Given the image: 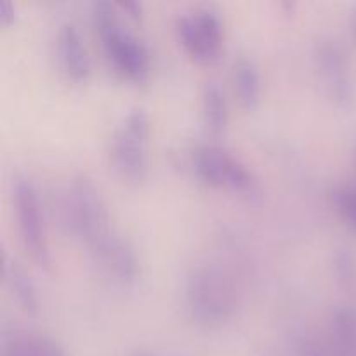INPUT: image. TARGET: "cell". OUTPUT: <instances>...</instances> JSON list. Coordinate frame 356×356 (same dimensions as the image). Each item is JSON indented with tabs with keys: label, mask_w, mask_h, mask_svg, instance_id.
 I'll return each instance as SVG.
<instances>
[{
	"label": "cell",
	"mask_w": 356,
	"mask_h": 356,
	"mask_svg": "<svg viewBox=\"0 0 356 356\" xmlns=\"http://www.w3.org/2000/svg\"><path fill=\"white\" fill-rule=\"evenodd\" d=\"M2 271L10 292L14 294L16 301L19 302L21 308L26 313L35 315V313L38 312V298L33 282L30 280V277L24 273V270L16 263V261H10L7 259V257L3 259Z\"/></svg>",
	"instance_id": "cell-11"
},
{
	"label": "cell",
	"mask_w": 356,
	"mask_h": 356,
	"mask_svg": "<svg viewBox=\"0 0 356 356\" xmlns=\"http://www.w3.org/2000/svg\"><path fill=\"white\" fill-rule=\"evenodd\" d=\"M334 200H336V205L339 207L341 214L356 228V190L343 188V190L336 191Z\"/></svg>",
	"instance_id": "cell-14"
},
{
	"label": "cell",
	"mask_w": 356,
	"mask_h": 356,
	"mask_svg": "<svg viewBox=\"0 0 356 356\" xmlns=\"http://www.w3.org/2000/svg\"><path fill=\"white\" fill-rule=\"evenodd\" d=\"M149 118L143 108H134L118 125L111 143L113 165L125 179L141 181L146 174Z\"/></svg>",
	"instance_id": "cell-4"
},
{
	"label": "cell",
	"mask_w": 356,
	"mask_h": 356,
	"mask_svg": "<svg viewBox=\"0 0 356 356\" xmlns=\"http://www.w3.org/2000/svg\"><path fill=\"white\" fill-rule=\"evenodd\" d=\"M233 80L236 92L245 108L252 110L261 99V76L252 59L238 58L233 65Z\"/></svg>",
	"instance_id": "cell-12"
},
{
	"label": "cell",
	"mask_w": 356,
	"mask_h": 356,
	"mask_svg": "<svg viewBox=\"0 0 356 356\" xmlns=\"http://www.w3.org/2000/svg\"><path fill=\"white\" fill-rule=\"evenodd\" d=\"M195 172L211 186H226L240 193H252L256 179L243 163L218 146H202L193 156Z\"/></svg>",
	"instance_id": "cell-6"
},
{
	"label": "cell",
	"mask_w": 356,
	"mask_h": 356,
	"mask_svg": "<svg viewBox=\"0 0 356 356\" xmlns=\"http://www.w3.org/2000/svg\"><path fill=\"white\" fill-rule=\"evenodd\" d=\"M355 30H356V19H355Z\"/></svg>",
	"instance_id": "cell-18"
},
{
	"label": "cell",
	"mask_w": 356,
	"mask_h": 356,
	"mask_svg": "<svg viewBox=\"0 0 356 356\" xmlns=\"http://www.w3.org/2000/svg\"><path fill=\"white\" fill-rule=\"evenodd\" d=\"M118 6H120L122 9L127 10V13L131 14L132 17L141 16V3H138V2H122V3H118Z\"/></svg>",
	"instance_id": "cell-17"
},
{
	"label": "cell",
	"mask_w": 356,
	"mask_h": 356,
	"mask_svg": "<svg viewBox=\"0 0 356 356\" xmlns=\"http://www.w3.org/2000/svg\"><path fill=\"white\" fill-rule=\"evenodd\" d=\"M13 193L21 242L38 266L49 268L47 240H45L44 218L40 214V202H38L37 191L30 179H26L24 176H16Z\"/></svg>",
	"instance_id": "cell-5"
},
{
	"label": "cell",
	"mask_w": 356,
	"mask_h": 356,
	"mask_svg": "<svg viewBox=\"0 0 356 356\" xmlns=\"http://www.w3.org/2000/svg\"><path fill=\"white\" fill-rule=\"evenodd\" d=\"M204 120L214 136L225 132L228 124V104L221 83L209 80L204 87Z\"/></svg>",
	"instance_id": "cell-13"
},
{
	"label": "cell",
	"mask_w": 356,
	"mask_h": 356,
	"mask_svg": "<svg viewBox=\"0 0 356 356\" xmlns=\"http://www.w3.org/2000/svg\"><path fill=\"white\" fill-rule=\"evenodd\" d=\"M58 54L63 70L68 79L83 82L89 76L90 63L86 49L82 45L79 31L72 23L61 24L58 31Z\"/></svg>",
	"instance_id": "cell-8"
},
{
	"label": "cell",
	"mask_w": 356,
	"mask_h": 356,
	"mask_svg": "<svg viewBox=\"0 0 356 356\" xmlns=\"http://www.w3.org/2000/svg\"><path fill=\"white\" fill-rule=\"evenodd\" d=\"M177 33L186 51L198 61L218 58L222 40V26L218 14L211 9L177 17Z\"/></svg>",
	"instance_id": "cell-7"
},
{
	"label": "cell",
	"mask_w": 356,
	"mask_h": 356,
	"mask_svg": "<svg viewBox=\"0 0 356 356\" xmlns=\"http://www.w3.org/2000/svg\"><path fill=\"white\" fill-rule=\"evenodd\" d=\"M351 261H350V254L346 252H339L336 256V270L337 275H339L341 280H350L351 278Z\"/></svg>",
	"instance_id": "cell-15"
},
{
	"label": "cell",
	"mask_w": 356,
	"mask_h": 356,
	"mask_svg": "<svg viewBox=\"0 0 356 356\" xmlns=\"http://www.w3.org/2000/svg\"><path fill=\"white\" fill-rule=\"evenodd\" d=\"M92 19L108 59L115 68L136 83L148 79L149 58L145 45L117 19L113 6L104 0L92 3Z\"/></svg>",
	"instance_id": "cell-2"
},
{
	"label": "cell",
	"mask_w": 356,
	"mask_h": 356,
	"mask_svg": "<svg viewBox=\"0 0 356 356\" xmlns=\"http://www.w3.org/2000/svg\"><path fill=\"white\" fill-rule=\"evenodd\" d=\"M65 214L72 232L86 242L97 259H103L117 236L110 228V218L99 191L86 176L73 177L70 183Z\"/></svg>",
	"instance_id": "cell-1"
},
{
	"label": "cell",
	"mask_w": 356,
	"mask_h": 356,
	"mask_svg": "<svg viewBox=\"0 0 356 356\" xmlns=\"http://www.w3.org/2000/svg\"><path fill=\"white\" fill-rule=\"evenodd\" d=\"M16 17V7L10 0H0V24H10Z\"/></svg>",
	"instance_id": "cell-16"
},
{
	"label": "cell",
	"mask_w": 356,
	"mask_h": 356,
	"mask_svg": "<svg viewBox=\"0 0 356 356\" xmlns=\"http://www.w3.org/2000/svg\"><path fill=\"white\" fill-rule=\"evenodd\" d=\"M186 306L202 325H219L235 312V289L219 270L200 266L188 277Z\"/></svg>",
	"instance_id": "cell-3"
},
{
	"label": "cell",
	"mask_w": 356,
	"mask_h": 356,
	"mask_svg": "<svg viewBox=\"0 0 356 356\" xmlns=\"http://www.w3.org/2000/svg\"><path fill=\"white\" fill-rule=\"evenodd\" d=\"M101 263L120 284H134L138 278V257L127 240L117 236Z\"/></svg>",
	"instance_id": "cell-10"
},
{
	"label": "cell",
	"mask_w": 356,
	"mask_h": 356,
	"mask_svg": "<svg viewBox=\"0 0 356 356\" xmlns=\"http://www.w3.org/2000/svg\"><path fill=\"white\" fill-rule=\"evenodd\" d=\"M316 63L330 94L337 101L344 103L350 97V82H348L346 63L341 49L332 42H320L316 47Z\"/></svg>",
	"instance_id": "cell-9"
}]
</instances>
